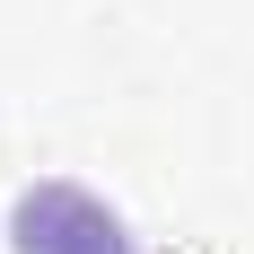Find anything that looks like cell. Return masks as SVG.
<instances>
[{"label":"cell","instance_id":"obj_1","mask_svg":"<svg viewBox=\"0 0 254 254\" xmlns=\"http://www.w3.org/2000/svg\"><path fill=\"white\" fill-rule=\"evenodd\" d=\"M9 237H18V254H131L123 219H114L97 193H79V184H35V193H18Z\"/></svg>","mask_w":254,"mask_h":254}]
</instances>
